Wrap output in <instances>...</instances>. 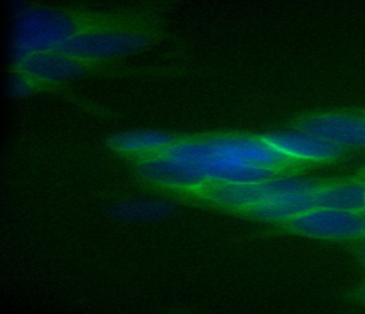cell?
<instances>
[{
	"label": "cell",
	"mask_w": 365,
	"mask_h": 314,
	"mask_svg": "<svg viewBox=\"0 0 365 314\" xmlns=\"http://www.w3.org/2000/svg\"><path fill=\"white\" fill-rule=\"evenodd\" d=\"M294 164L262 136H224L175 141L163 153L145 160L142 172L168 187L207 188L264 181Z\"/></svg>",
	"instance_id": "6da1fadb"
},
{
	"label": "cell",
	"mask_w": 365,
	"mask_h": 314,
	"mask_svg": "<svg viewBox=\"0 0 365 314\" xmlns=\"http://www.w3.org/2000/svg\"><path fill=\"white\" fill-rule=\"evenodd\" d=\"M76 21L63 14L42 9L21 13L14 29V49L16 62L50 51H61L78 33Z\"/></svg>",
	"instance_id": "7a4b0ae2"
},
{
	"label": "cell",
	"mask_w": 365,
	"mask_h": 314,
	"mask_svg": "<svg viewBox=\"0 0 365 314\" xmlns=\"http://www.w3.org/2000/svg\"><path fill=\"white\" fill-rule=\"evenodd\" d=\"M314 181L300 177H277L245 184H224L205 188L209 198L222 206L247 213L271 204L285 194L312 185Z\"/></svg>",
	"instance_id": "3957f363"
},
{
	"label": "cell",
	"mask_w": 365,
	"mask_h": 314,
	"mask_svg": "<svg viewBox=\"0 0 365 314\" xmlns=\"http://www.w3.org/2000/svg\"><path fill=\"white\" fill-rule=\"evenodd\" d=\"M292 232L314 239L346 241L363 237V213L316 209L284 222Z\"/></svg>",
	"instance_id": "277c9868"
},
{
	"label": "cell",
	"mask_w": 365,
	"mask_h": 314,
	"mask_svg": "<svg viewBox=\"0 0 365 314\" xmlns=\"http://www.w3.org/2000/svg\"><path fill=\"white\" fill-rule=\"evenodd\" d=\"M143 43L144 38L140 34L123 30L80 31L61 51L84 61L123 55L142 46Z\"/></svg>",
	"instance_id": "5b68a950"
},
{
	"label": "cell",
	"mask_w": 365,
	"mask_h": 314,
	"mask_svg": "<svg viewBox=\"0 0 365 314\" xmlns=\"http://www.w3.org/2000/svg\"><path fill=\"white\" fill-rule=\"evenodd\" d=\"M264 140L294 164H326L339 159L344 150L315 135L299 130L264 135Z\"/></svg>",
	"instance_id": "8992f818"
},
{
	"label": "cell",
	"mask_w": 365,
	"mask_h": 314,
	"mask_svg": "<svg viewBox=\"0 0 365 314\" xmlns=\"http://www.w3.org/2000/svg\"><path fill=\"white\" fill-rule=\"evenodd\" d=\"M298 127L343 150L365 147V117L322 113L304 117Z\"/></svg>",
	"instance_id": "52a82bcc"
},
{
	"label": "cell",
	"mask_w": 365,
	"mask_h": 314,
	"mask_svg": "<svg viewBox=\"0 0 365 314\" xmlns=\"http://www.w3.org/2000/svg\"><path fill=\"white\" fill-rule=\"evenodd\" d=\"M82 61L63 51L31 56L18 63L21 73L31 80L61 81L76 75Z\"/></svg>",
	"instance_id": "ba28073f"
},
{
	"label": "cell",
	"mask_w": 365,
	"mask_h": 314,
	"mask_svg": "<svg viewBox=\"0 0 365 314\" xmlns=\"http://www.w3.org/2000/svg\"><path fill=\"white\" fill-rule=\"evenodd\" d=\"M175 141L158 132H133L118 135L112 140L115 150L130 156L150 158L163 153Z\"/></svg>",
	"instance_id": "9c48e42d"
},
{
	"label": "cell",
	"mask_w": 365,
	"mask_h": 314,
	"mask_svg": "<svg viewBox=\"0 0 365 314\" xmlns=\"http://www.w3.org/2000/svg\"><path fill=\"white\" fill-rule=\"evenodd\" d=\"M173 205L162 200H140L123 203L116 209L118 217L128 220H153L165 217Z\"/></svg>",
	"instance_id": "30bf717a"
},
{
	"label": "cell",
	"mask_w": 365,
	"mask_h": 314,
	"mask_svg": "<svg viewBox=\"0 0 365 314\" xmlns=\"http://www.w3.org/2000/svg\"><path fill=\"white\" fill-rule=\"evenodd\" d=\"M359 252H360L361 258H362V260L365 262V246H363V247L359 250Z\"/></svg>",
	"instance_id": "8fae6325"
},
{
	"label": "cell",
	"mask_w": 365,
	"mask_h": 314,
	"mask_svg": "<svg viewBox=\"0 0 365 314\" xmlns=\"http://www.w3.org/2000/svg\"><path fill=\"white\" fill-rule=\"evenodd\" d=\"M363 237H365V211L363 213Z\"/></svg>",
	"instance_id": "7c38bea8"
}]
</instances>
